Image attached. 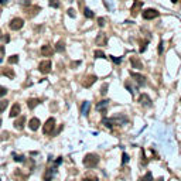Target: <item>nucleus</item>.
Listing matches in <instances>:
<instances>
[{"label": "nucleus", "instance_id": "obj_1", "mask_svg": "<svg viewBox=\"0 0 181 181\" xmlns=\"http://www.w3.org/2000/svg\"><path fill=\"white\" fill-rule=\"evenodd\" d=\"M99 164V156L98 154H93V153H89L84 157V166L86 168H93Z\"/></svg>", "mask_w": 181, "mask_h": 181}, {"label": "nucleus", "instance_id": "obj_2", "mask_svg": "<svg viewBox=\"0 0 181 181\" xmlns=\"http://www.w3.org/2000/svg\"><path fill=\"white\" fill-rule=\"evenodd\" d=\"M23 26H24V20H23V19H20V17H16V19H13V20L9 23V27H10L13 31L21 30V29H23Z\"/></svg>", "mask_w": 181, "mask_h": 181}, {"label": "nucleus", "instance_id": "obj_3", "mask_svg": "<svg viewBox=\"0 0 181 181\" xmlns=\"http://www.w3.org/2000/svg\"><path fill=\"white\" fill-rule=\"evenodd\" d=\"M54 127H55V119H54V117H50V119L45 122L44 127H42L44 135H51V133L54 132Z\"/></svg>", "mask_w": 181, "mask_h": 181}, {"label": "nucleus", "instance_id": "obj_4", "mask_svg": "<svg viewBox=\"0 0 181 181\" xmlns=\"http://www.w3.org/2000/svg\"><path fill=\"white\" fill-rule=\"evenodd\" d=\"M142 16H143L145 20H153V19L158 17V11L154 10V9H146V10L142 11Z\"/></svg>", "mask_w": 181, "mask_h": 181}, {"label": "nucleus", "instance_id": "obj_5", "mask_svg": "<svg viewBox=\"0 0 181 181\" xmlns=\"http://www.w3.org/2000/svg\"><path fill=\"white\" fill-rule=\"evenodd\" d=\"M51 67H52L51 61H50V60H45V61H41V62H40L38 70H40L41 74H48V72H51Z\"/></svg>", "mask_w": 181, "mask_h": 181}, {"label": "nucleus", "instance_id": "obj_6", "mask_svg": "<svg viewBox=\"0 0 181 181\" xmlns=\"http://www.w3.org/2000/svg\"><path fill=\"white\" fill-rule=\"evenodd\" d=\"M143 7V1H140V0H136L135 3H133V6H132V9H130V14L133 16V17H136L137 14H139V11H140V9Z\"/></svg>", "mask_w": 181, "mask_h": 181}, {"label": "nucleus", "instance_id": "obj_7", "mask_svg": "<svg viewBox=\"0 0 181 181\" xmlns=\"http://www.w3.org/2000/svg\"><path fill=\"white\" fill-rule=\"evenodd\" d=\"M96 79H98V78H96L95 75H86L85 79L82 81V85H84L85 88H91V86L96 82Z\"/></svg>", "mask_w": 181, "mask_h": 181}, {"label": "nucleus", "instance_id": "obj_8", "mask_svg": "<svg viewBox=\"0 0 181 181\" xmlns=\"http://www.w3.org/2000/svg\"><path fill=\"white\" fill-rule=\"evenodd\" d=\"M130 76L140 85V86H145L146 85V78L143 76V75H140V74H136V72H133V71H130Z\"/></svg>", "mask_w": 181, "mask_h": 181}, {"label": "nucleus", "instance_id": "obj_9", "mask_svg": "<svg viewBox=\"0 0 181 181\" xmlns=\"http://www.w3.org/2000/svg\"><path fill=\"white\" fill-rule=\"evenodd\" d=\"M139 102H140V105H143L146 108H150V106H151V99H150L146 93H142V95L139 96Z\"/></svg>", "mask_w": 181, "mask_h": 181}, {"label": "nucleus", "instance_id": "obj_10", "mask_svg": "<svg viewBox=\"0 0 181 181\" xmlns=\"http://www.w3.org/2000/svg\"><path fill=\"white\" fill-rule=\"evenodd\" d=\"M52 54H54V50L51 48V45L45 44V45L41 47V55H42V57H51Z\"/></svg>", "mask_w": 181, "mask_h": 181}, {"label": "nucleus", "instance_id": "obj_11", "mask_svg": "<svg viewBox=\"0 0 181 181\" xmlns=\"http://www.w3.org/2000/svg\"><path fill=\"white\" fill-rule=\"evenodd\" d=\"M41 9L38 7V6H31V7H26V14H27V17H34L37 13L40 11Z\"/></svg>", "mask_w": 181, "mask_h": 181}, {"label": "nucleus", "instance_id": "obj_12", "mask_svg": "<svg viewBox=\"0 0 181 181\" xmlns=\"http://www.w3.org/2000/svg\"><path fill=\"white\" fill-rule=\"evenodd\" d=\"M108 44V37L105 33H99L96 37V45H106Z\"/></svg>", "mask_w": 181, "mask_h": 181}, {"label": "nucleus", "instance_id": "obj_13", "mask_svg": "<svg viewBox=\"0 0 181 181\" xmlns=\"http://www.w3.org/2000/svg\"><path fill=\"white\" fill-rule=\"evenodd\" d=\"M24 125H26V116H20V117L14 122V127H16L17 130H21V129L24 127Z\"/></svg>", "mask_w": 181, "mask_h": 181}, {"label": "nucleus", "instance_id": "obj_14", "mask_svg": "<svg viewBox=\"0 0 181 181\" xmlns=\"http://www.w3.org/2000/svg\"><path fill=\"white\" fill-rule=\"evenodd\" d=\"M0 74L4 75V76H7V78H10V79H13V78L16 76V74H14V71H13L11 68H1V70H0Z\"/></svg>", "mask_w": 181, "mask_h": 181}, {"label": "nucleus", "instance_id": "obj_15", "mask_svg": "<svg viewBox=\"0 0 181 181\" xmlns=\"http://www.w3.org/2000/svg\"><path fill=\"white\" fill-rule=\"evenodd\" d=\"M57 173V168L55 167H52V168H48L47 171H45V174H44V181H51V178L54 177V174Z\"/></svg>", "mask_w": 181, "mask_h": 181}, {"label": "nucleus", "instance_id": "obj_16", "mask_svg": "<svg viewBox=\"0 0 181 181\" xmlns=\"http://www.w3.org/2000/svg\"><path fill=\"white\" fill-rule=\"evenodd\" d=\"M20 110H21V106L19 105V103H14L13 106H11V110H10V117H16V116H19V113H20Z\"/></svg>", "mask_w": 181, "mask_h": 181}, {"label": "nucleus", "instance_id": "obj_17", "mask_svg": "<svg viewBox=\"0 0 181 181\" xmlns=\"http://www.w3.org/2000/svg\"><path fill=\"white\" fill-rule=\"evenodd\" d=\"M40 125H41V123H40V119H37V117H33V119L29 122V127H30L31 130H34V132L40 127Z\"/></svg>", "mask_w": 181, "mask_h": 181}, {"label": "nucleus", "instance_id": "obj_18", "mask_svg": "<svg viewBox=\"0 0 181 181\" xmlns=\"http://www.w3.org/2000/svg\"><path fill=\"white\" fill-rule=\"evenodd\" d=\"M113 120H115L116 125H125V123H127V117L125 115H116L113 117Z\"/></svg>", "mask_w": 181, "mask_h": 181}, {"label": "nucleus", "instance_id": "obj_19", "mask_svg": "<svg viewBox=\"0 0 181 181\" xmlns=\"http://www.w3.org/2000/svg\"><path fill=\"white\" fill-rule=\"evenodd\" d=\"M40 102H41L40 99H37V98H31V99H29V101H27V106H29V109H31V110H33L37 105H40Z\"/></svg>", "mask_w": 181, "mask_h": 181}, {"label": "nucleus", "instance_id": "obj_20", "mask_svg": "<svg viewBox=\"0 0 181 181\" xmlns=\"http://www.w3.org/2000/svg\"><path fill=\"white\" fill-rule=\"evenodd\" d=\"M102 125H105L106 127H109V129H112V127H113V126H115L116 123H115L113 117H110V119H109V117H103V119H102Z\"/></svg>", "mask_w": 181, "mask_h": 181}, {"label": "nucleus", "instance_id": "obj_21", "mask_svg": "<svg viewBox=\"0 0 181 181\" xmlns=\"http://www.w3.org/2000/svg\"><path fill=\"white\" fill-rule=\"evenodd\" d=\"M91 108V102H88V101H85L84 103H82V106H81V113L84 115V116H88V110Z\"/></svg>", "mask_w": 181, "mask_h": 181}, {"label": "nucleus", "instance_id": "obj_22", "mask_svg": "<svg viewBox=\"0 0 181 181\" xmlns=\"http://www.w3.org/2000/svg\"><path fill=\"white\" fill-rule=\"evenodd\" d=\"M130 62H132V65H133L135 68H137V70H142V68H143V64L140 62V60H139V58L132 57V58H130Z\"/></svg>", "mask_w": 181, "mask_h": 181}, {"label": "nucleus", "instance_id": "obj_23", "mask_svg": "<svg viewBox=\"0 0 181 181\" xmlns=\"http://www.w3.org/2000/svg\"><path fill=\"white\" fill-rule=\"evenodd\" d=\"M84 14H85V17H86V19H93V17H95L93 11H92L91 9H88V7H85V9H84Z\"/></svg>", "mask_w": 181, "mask_h": 181}, {"label": "nucleus", "instance_id": "obj_24", "mask_svg": "<svg viewBox=\"0 0 181 181\" xmlns=\"http://www.w3.org/2000/svg\"><path fill=\"white\" fill-rule=\"evenodd\" d=\"M55 50H57L58 52H64V51H65V44H64V41H58L57 45H55Z\"/></svg>", "mask_w": 181, "mask_h": 181}, {"label": "nucleus", "instance_id": "obj_25", "mask_svg": "<svg viewBox=\"0 0 181 181\" xmlns=\"http://www.w3.org/2000/svg\"><path fill=\"white\" fill-rule=\"evenodd\" d=\"M9 106V101L7 99H3V101H0V113H3L6 108Z\"/></svg>", "mask_w": 181, "mask_h": 181}, {"label": "nucleus", "instance_id": "obj_26", "mask_svg": "<svg viewBox=\"0 0 181 181\" xmlns=\"http://www.w3.org/2000/svg\"><path fill=\"white\" fill-rule=\"evenodd\" d=\"M82 181H99V178L95 176V174H88L86 177H84Z\"/></svg>", "mask_w": 181, "mask_h": 181}, {"label": "nucleus", "instance_id": "obj_27", "mask_svg": "<svg viewBox=\"0 0 181 181\" xmlns=\"http://www.w3.org/2000/svg\"><path fill=\"white\" fill-rule=\"evenodd\" d=\"M93 55H95V58H106V55H105V52L102 50H96L93 52Z\"/></svg>", "mask_w": 181, "mask_h": 181}, {"label": "nucleus", "instance_id": "obj_28", "mask_svg": "<svg viewBox=\"0 0 181 181\" xmlns=\"http://www.w3.org/2000/svg\"><path fill=\"white\" fill-rule=\"evenodd\" d=\"M7 62H9V64H17V62H19V55H11V57H9Z\"/></svg>", "mask_w": 181, "mask_h": 181}, {"label": "nucleus", "instance_id": "obj_29", "mask_svg": "<svg viewBox=\"0 0 181 181\" xmlns=\"http://www.w3.org/2000/svg\"><path fill=\"white\" fill-rule=\"evenodd\" d=\"M140 181H153V174H151L150 171H147V174H145Z\"/></svg>", "mask_w": 181, "mask_h": 181}, {"label": "nucleus", "instance_id": "obj_30", "mask_svg": "<svg viewBox=\"0 0 181 181\" xmlns=\"http://www.w3.org/2000/svg\"><path fill=\"white\" fill-rule=\"evenodd\" d=\"M48 3H50V6L54 7V9H58V7H60V1H58V0H48Z\"/></svg>", "mask_w": 181, "mask_h": 181}, {"label": "nucleus", "instance_id": "obj_31", "mask_svg": "<svg viewBox=\"0 0 181 181\" xmlns=\"http://www.w3.org/2000/svg\"><path fill=\"white\" fill-rule=\"evenodd\" d=\"M108 102H109V101H101V102L96 105V109H98V110H101L102 108H105V106L108 105Z\"/></svg>", "mask_w": 181, "mask_h": 181}, {"label": "nucleus", "instance_id": "obj_32", "mask_svg": "<svg viewBox=\"0 0 181 181\" xmlns=\"http://www.w3.org/2000/svg\"><path fill=\"white\" fill-rule=\"evenodd\" d=\"M127 163H129V156L126 153H123V156H122V164H127Z\"/></svg>", "mask_w": 181, "mask_h": 181}, {"label": "nucleus", "instance_id": "obj_33", "mask_svg": "<svg viewBox=\"0 0 181 181\" xmlns=\"http://www.w3.org/2000/svg\"><path fill=\"white\" fill-rule=\"evenodd\" d=\"M163 50H164V41H160V44H158V48H157L158 54H163Z\"/></svg>", "mask_w": 181, "mask_h": 181}, {"label": "nucleus", "instance_id": "obj_34", "mask_svg": "<svg viewBox=\"0 0 181 181\" xmlns=\"http://www.w3.org/2000/svg\"><path fill=\"white\" fill-rule=\"evenodd\" d=\"M108 84H103V86H102V88H101V93H102V95H105V93H106V92H108Z\"/></svg>", "mask_w": 181, "mask_h": 181}, {"label": "nucleus", "instance_id": "obj_35", "mask_svg": "<svg viewBox=\"0 0 181 181\" xmlns=\"http://www.w3.org/2000/svg\"><path fill=\"white\" fill-rule=\"evenodd\" d=\"M98 26H99V27H103V26H105V19H103V17H99V19H98Z\"/></svg>", "mask_w": 181, "mask_h": 181}, {"label": "nucleus", "instance_id": "obj_36", "mask_svg": "<svg viewBox=\"0 0 181 181\" xmlns=\"http://www.w3.org/2000/svg\"><path fill=\"white\" fill-rule=\"evenodd\" d=\"M110 60H112V61H113L115 64H120L123 58H116V57H113V55H112V57H110Z\"/></svg>", "mask_w": 181, "mask_h": 181}, {"label": "nucleus", "instance_id": "obj_37", "mask_svg": "<svg viewBox=\"0 0 181 181\" xmlns=\"http://www.w3.org/2000/svg\"><path fill=\"white\" fill-rule=\"evenodd\" d=\"M6 93H7V89H6L4 86H1V85H0V98H1V96H4Z\"/></svg>", "mask_w": 181, "mask_h": 181}, {"label": "nucleus", "instance_id": "obj_38", "mask_svg": "<svg viewBox=\"0 0 181 181\" xmlns=\"http://www.w3.org/2000/svg\"><path fill=\"white\" fill-rule=\"evenodd\" d=\"M125 86H126V88H127V89H129V92H130V93H132V95H133V93H135V91H133V88H132V86H130V84H129V82H125Z\"/></svg>", "mask_w": 181, "mask_h": 181}, {"label": "nucleus", "instance_id": "obj_39", "mask_svg": "<svg viewBox=\"0 0 181 181\" xmlns=\"http://www.w3.org/2000/svg\"><path fill=\"white\" fill-rule=\"evenodd\" d=\"M14 160L21 163V161H24V156H17V154H14Z\"/></svg>", "mask_w": 181, "mask_h": 181}, {"label": "nucleus", "instance_id": "obj_40", "mask_svg": "<svg viewBox=\"0 0 181 181\" xmlns=\"http://www.w3.org/2000/svg\"><path fill=\"white\" fill-rule=\"evenodd\" d=\"M3 57H4V47L0 45V61H3Z\"/></svg>", "mask_w": 181, "mask_h": 181}, {"label": "nucleus", "instance_id": "obj_41", "mask_svg": "<svg viewBox=\"0 0 181 181\" xmlns=\"http://www.w3.org/2000/svg\"><path fill=\"white\" fill-rule=\"evenodd\" d=\"M103 3L106 4V7H108V10H112V9H113V6L110 4V0H103Z\"/></svg>", "mask_w": 181, "mask_h": 181}, {"label": "nucleus", "instance_id": "obj_42", "mask_svg": "<svg viewBox=\"0 0 181 181\" xmlns=\"http://www.w3.org/2000/svg\"><path fill=\"white\" fill-rule=\"evenodd\" d=\"M146 45H147V42H142V47H140V52H145V50H146Z\"/></svg>", "mask_w": 181, "mask_h": 181}, {"label": "nucleus", "instance_id": "obj_43", "mask_svg": "<svg viewBox=\"0 0 181 181\" xmlns=\"http://www.w3.org/2000/svg\"><path fill=\"white\" fill-rule=\"evenodd\" d=\"M68 14H70L71 17H75V10H74V9H70V10H68Z\"/></svg>", "mask_w": 181, "mask_h": 181}, {"label": "nucleus", "instance_id": "obj_44", "mask_svg": "<svg viewBox=\"0 0 181 181\" xmlns=\"http://www.w3.org/2000/svg\"><path fill=\"white\" fill-rule=\"evenodd\" d=\"M78 65H81V61H75V62H72V68H75V67H78Z\"/></svg>", "mask_w": 181, "mask_h": 181}, {"label": "nucleus", "instance_id": "obj_45", "mask_svg": "<svg viewBox=\"0 0 181 181\" xmlns=\"http://www.w3.org/2000/svg\"><path fill=\"white\" fill-rule=\"evenodd\" d=\"M61 163H62V157H58V160L55 161V166H60Z\"/></svg>", "mask_w": 181, "mask_h": 181}, {"label": "nucleus", "instance_id": "obj_46", "mask_svg": "<svg viewBox=\"0 0 181 181\" xmlns=\"http://www.w3.org/2000/svg\"><path fill=\"white\" fill-rule=\"evenodd\" d=\"M21 4H24V6H30V0H21Z\"/></svg>", "mask_w": 181, "mask_h": 181}, {"label": "nucleus", "instance_id": "obj_47", "mask_svg": "<svg viewBox=\"0 0 181 181\" xmlns=\"http://www.w3.org/2000/svg\"><path fill=\"white\" fill-rule=\"evenodd\" d=\"M1 136H3V139H9V133H7V132H4Z\"/></svg>", "mask_w": 181, "mask_h": 181}, {"label": "nucleus", "instance_id": "obj_48", "mask_svg": "<svg viewBox=\"0 0 181 181\" xmlns=\"http://www.w3.org/2000/svg\"><path fill=\"white\" fill-rule=\"evenodd\" d=\"M3 40H4L6 42H9V41H10V37H9V36H4V37H3Z\"/></svg>", "mask_w": 181, "mask_h": 181}, {"label": "nucleus", "instance_id": "obj_49", "mask_svg": "<svg viewBox=\"0 0 181 181\" xmlns=\"http://www.w3.org/2000/svg\"><path fill=\"white\" fill-rule=\"evenodd\" d=\"M0 3H1V4H6V3H7V0H0Z\"/></svg>", "mask_w": 181, "mask_h": 181}, {"label": "nucleus", "instance_id": "obj_50", "mask_svg": "<svg viewBox=\"0 0 181 181\" xmlns=\"http://www.w3.org/2000/svg\"><path fill=\"white\" fill-rule=\"evenodd\" d=\"M157 181H164V178H163V177H160V178H158Z\"/></svg>", "mask_w": 181, "mask_h": 181}, {"label": "nucleus", "instance_id": "obj_51", "mask_svg": "<svg viewBox=\"0 0 181 181\" xmlns=\"http://www.w3.org/2000/svg\"><path fill=\"white\" fill-rule=\"evenodd\" d=\"M171 1H173V3H177V1H178V0H171Z\"/></svg>", "mask_w": 181, "mask_h": 181}, {"label": "nucleus", "instance_id": "obj_52", "mask_svg": "<svg viewBox=\"0 0 181 181\" xmlns=\"http://www.w3.org/2000/svg\"><path fill=\"white\" fill-rule=\"evenodd\" d=\"M0 16H1V9H0Z\"/></svg>", "mask_w": 181, "mask_h": 181}, {"label": "nucleus", "instance_id": "obj_53", "mask_svg": "<svg viewBox=\"0 0 181 181\" xmlns=\"http://www.w3.org/2000/svg\"><path fill=\"white\" fill-rule=\"evenodd\" d=\"M0 125H1V119H0Z\"/></svg>", "mask_w": 181, "mask_h": 181}, {"label": "nucleus", "instance_id": "obj_54", "mask_svg": "<svg viewBox=\"0 0 181 181\" xmlns=\"http://www.w3.org/2000/svg\"><path fill=\"white\" fill-rule=\"evenodd\" d=\"M0 34H1V33H0ZM0 37H1V36H0Z\"/></svg>", "mask_w": 181, "mask_h": 181}, {"label": "nucleus", "instance_id": "obj_55", "mask_svg": "<svg viewBox=\"0 0 181 181\" xmlns=\"http://www.w3.org/2000/svg\"><path fill=\"white\" fill-rule=\"evenodd\" d=\"M180 102H181V101H180Z\"/></svg>", "mask_w": 181, "mask_h": 181}]
</instances>
